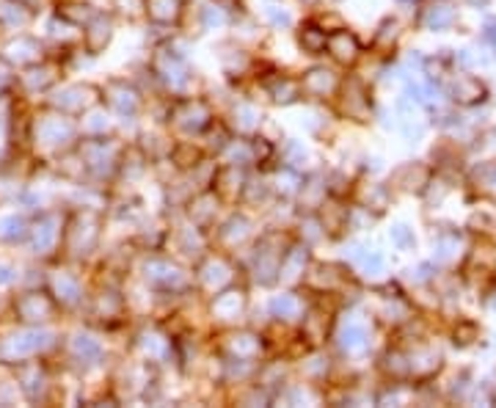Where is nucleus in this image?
<instances>
[{
	"label": "nucleus",
	"mask_w": 496,
	"mask_h": 408,
	"mask_svg": "<svg viewBox=\"0 0 496 408\" xmlns=\"http://www.w3.org/2000/svg\"><path fill=\"white\" fill-rule=\"evenodd\" d=\"M169 121L183 135H202L213 127V108L202 97H183L174 102Z\"/></svg>",
	"instance_id": "nucleus-1"
},
{
	"label": "nucleus",
	"mask_w": 496,
	"mask_h": 408,
	"mask_svg": "<svg viewBox=\"0 0 496 408\" xmlns=\"http://www.w3.org/2000/svg\"><path fill=\"white\" fill-rule=\"evenodd\" d=\"M141 277H143L146 288H154L163 293H177V290L188 288V274L169 256H146Z\"/></svg>",
	"instance_id": "nucleus-2"
},
{
	"label": "nucleus",
	"mask_w": 496,
	"mask_h": 408,
	"mask_svg": "<svg viewBox=\"0 0 496 408\" xmlns=\"http://www.w3.org/2000/svg\"><path fill=\"white\" fill-rule=\"evenodd\" d=\"M152 72L154 78L169 89V91H177L183 94L191 83V67L188 61L183 58V53L172 50V47H165V50H157L154 58H152Z\"/></svg>",
	"instance_id": "nucleus-3"
},
{
	"label": "nucleus",
	"mask_w": 496,
	"mask_h": 408,
	"mask_svg": "<svg viewBox=\"0 0 496 408\" xmlns=\"http://www.w3.org/2000/svg\"><path fill=\"white\" fill-rule=\"evenodd\" d=\"M100 226H102V218L94 210H83L78 215V221L69 224V229L64 232L69 254L72 256H89L100 243Z\"/></svg>",
	"instance_id": "nucleus-4"
},
{
	"label": "nucleus",
	"mask_w": 496,
	"mask_h": 408,
	"mask_svg": "<svg viewBox=\"0 0 496 408\" xmlns=\"http://www.w3.org/2000/svg\"><path fill=\"white\" fill-rule=\"evenodd\" d=\"M235 274H237V267L232 265V259L221 251V254H207L202 262H199V270H196V277H199V285L207 290V293H218L229 285H235Z\"/></svg>",
	"instance_id": "nucleus-5"
},
{
	"label": "nucleus",
	"mask_w": 496,
	"mask_h": 408,
	"mask_svg": "<svg viewBox=\"0 0 496 408\" xmlns=\"http://www.w3.org/2000/svg\"><path fill=\"white\" fill-rule=\"evenodd\" d=\"M119 147L113 144V139H105V135H97V139H86V144L80 147V158H83V169L94 172V174H105V172H116L119 169Z\"/></svg>",
	"instance_id": "nucleus-6"
},
{
	"label": "nucleus",
	"mask_w": 496,
	"mask_h": 408,
	"mask_svg": "<svg viewBox=\"0 0 496 408\" xmlns=\"http://www.w3.org/2000/svg\"><path fill=\"white\" fill-rule=\"evenodd\" d=\"M246 309H248V296H246V290H240L235 285L218 290L210 304V315L221 326H235L246 315Z\"/></svg>",
	"instance_id": "nucleus-7"
},
{
	"label": "nucleus",
	"mask_w": 496,
	"mask_h": 408,
	"mask_svg": "<svg viewBox=\"0 0 496 408\" xmlns=\"http://www.w3.org/2000/svg\"><path fill=\"white\" fill-rule=\"evenodd\" d=\"M75 135V124L58 110V113H47L37 121V144L47 147V150H61L67 141H72Z\"/></svg>",
	"instance_id": "nucleus-8"
},
{
	"label": "nucleus",
	"mask_w": 496,
	"mask_h": 408,
	"mask_svg": "<svg viewBox=\"0 0 496 408\" xmlns=\"http://www.w3.org/2000/svg\"><path fill=\"white\" fill-rule=\"evenodd\" d=\"M53 345V337L50 334H42V331H26V334H17V337H9L0 342V359L6 361H23L45 348Z\"/></svg>",
	"instance_id": "nucleus-9"
},
{
	"label": "nucleus",
	"mask_w": 496,
	"mask_h": 408,
	"mask_svg": "<svg viewBox=\"0 0 496 408\" xmlns=\"http://www.w3.org/2000/svg\"><path fill=\"white\" fill-rule=\"evenodd\" d=\"M100 102V89L89 86V83H69L58 91V97L53 99V105L61 113H86L89 108H94Z\"/></svg>",
	"instance_id": "nucleus-10"
},
{
	"label": "nucleus",
	"mask_w": 496,
	"mask_h": 408,
	"mask_svg": "<svg viewBox=\"0 0 496 408\" xmlns=\"http://www.w3.org/2000/svg\"><path fill=\"white\" fill-rule=\"evenodd\" d=\"M298 86H301V97L306 94L309 99H328L340 91V78L325 67H311L309 72H303Z\"/></svg>",
	"instance_id": "nucleus-11"
},
{
	"label": "nucleus",
	"mask_w": 496,
	"mask_h": 408,
	"mask_svg": "<svg viewBox=\"0 0 496 408\" xmlns=\"http://www.w3.org/2000/svg\"><path fill=\"white\" fill-rule=\"evenodd\" d=\"M251 237H254V224H251V218L243 215V213L229 215V218L218 226V246L224 248V254L243 248Z\"/></svg>",
	"instance_id": "nucleus-12"
},
{
	"label": "nucleus",
	"mask_w": 496,
	"mask_h": 408,
	"mask_svg": "<svg viewBox=\"0 0 496 408\" xmlns=\"http://www.w3.org/2000/svg\"><path fill=\"white\" fill-rule=\"evenodd\" d=\"M343 282H345V274H343V267H337V265H322V262H309V267H306V274H303V282L301 285H306L311 293H334V290H340L343 288Z\"/></svg>",
	"instance_id": "nucleus-13"
},
{
	"label": "nucleus",
	"mask_w": 496,
	"mask_h": 408,
	"mask_svg": "<svg viewBox=\"0 0 496 408\" xmlns=\"http://www.w3.org/2000/svg\"><path fill=\"white\" fill-rule=\"evenodd\" d=\"M309 262H311V256H309V246L306 243L287 246L281 251V259H279V282H284V285L303 282V274H306Z\"/></svg>",
	"instance_id": "nucleus-14"
},
{
	"label": "nucleus",
	"mask_w": 496,
	"mask_h": 408,
	"mask_svg": "<svg viewBox=\"0 0 496 408\" xmlns=\"http://www.w3.org/2000/svg\"><path fill=\"white\" fill-rule=\"evenodd\" d=\"M105 99H108V105H111L119 116H127V119L138 116V113H141V105H143L141 91H138L135 86H130L127 80H111L108 89H105Z\"/></svg>",
	"instance_id": "nucleus-15"
},
{
	"label": "nucleus",
	"mask_w": 496,
	"mask_h": 408,
	"mask_svg": "<svg viewBox=\"0 0 496 408\" xmlns=\"http://www.w3.org/2000/svg\"><path fill=\"white\" fill-rule=\"evenodd\" d=\"M325 50H328L331 58H334L337 64H343V67H354L359 61V56H362V45H359L356 34H351L345 28L328 31Z\"/></svg>",
	"instance_id": "nucleus-16"
},
{
	"label": "nucleus",
	"mask_w": 496,
	"mask_h": 408,
	"mask_svg": "<svg viewBox=\"0 0 496 408\" xmlns=\"http://www.w3.org/2000/svg\"><path fill=\"white\" fill-rule=\"evenodd\" d=\"M224 350H227V359L259 361V356L265 350V342L254 331H229L227 340H224Z\"/></svg>",
	"instance_id": "nucleus-17"
},
{
	"label": "nucleus",
	"mask_w": 496,
	"mask_h": 408,
	"mask_svg": "<svg viewBox=\"0 0 496 408\" xmlns=\"http://www.w3.org/2000/svg\"><path fill=\"white\" fill-rule=\"evenodd\" d=\"M281 251L284 248H279V246H270V237H265L262 243H259V248L254 251V279L259 282V285H273V282H279V259H281Z\"/></svg>",
	"instance_id": "nucleus-18"
},
{
	"label": "nucleus",
	"mask_w": 496,
	"mask_h": 408,
	"mask_svg": "<svg viewBox=\"0 0 496 408\" xmlns=\"http://www.w3.org/2000/svg\"><path fill=\"white\" fill-rule=\"evenodd\" d=\"M15 309L23 323H47L56 315V298H50L45 293H26L17 298Z\"/></svg>",
	"instance_id": "nucleus-19"
},
{
	"label": "nucleus",
	"mask_w": 496,
	"mask_h": 408,
	"mask_svg": "<svg viewBox=\"0 0 496 408\" xmlns=\"http://www.w3.org/2000/svg\"><path fill=\"white\" fill-rule=\"evenodd\" d=\"M34 237V248L37 254H53V248H58V243L64 240V221L56 213H47L39 218V224L31 229Z\"/></svg>",
	"instance_id": "nucleus-20"
},
{
	"label": "nucleus",
	"mask_w": 496,
	"mask_h": 408,
	"mask_svg": "<svg viewBox=\"0 0 496 408\" xmlns=\"http://www.w3.org/2000/svg\"><path fill=\"white\" fill-rule=\"evenodd\" d=\"M246 183H248V177H246V172H243V166H224V169H218L216 172V177H213V191L218 194V199L221 202H237L240 196H243V191H246Z\"/></svg>",
	"instance_id": "nucleus-21"
},
{
	"label": "nucleus",
	"mask_w": 496,
	"mask_h": 408,
	"mask_svg": "<svg viewBox=\"0 0 496 408\" xmlns=\"http://www.w3.org/2000/svg\"><path fill=\"white\" fill-rule=\"evenodd\" d=\"M113 39V17L111 15H102V12H94V17L86 23V31H83V42H86V50L91 56L102 53Z\"/></svg>",
	"instance_id": "nucleus-22"
},
{
	"label": "nucleus",
	"mask_w": 496,
	"mask_h": 408,
	"mask_svg": "<svg viewBox=\"0 0 496 408\" xmlns=\"http://www.w3.org/2000/svg\"><path fill=\"white\" fill-rule=\"evenodd\" d=\"M218 207H221L218 194H216L213 188H205V191H199V194L191 199V204H188V221L196 224L199 229H207V226L216 221Z\"/></svg>",
	"instance_id": "nucleus-23"
},
{
	"label": "nucleus",
	"mask_w": 496,
	"mask_h": 408,
	"mask_svg": "<svg viewBox=\"0 0 496 408\" xmlns=\"http://www.w3.org/2000/svg\"><path fill=\"white\" fill-rule=\"evenodd\" d=\"M185 12V0H143V15L154 26H177Z\"/></svg>",
	"instance_id": "nucleus-24"
},
{
	"label": "nucleus",
	"mask_w": 496,
	"mask_h": 408,
	"mask_svg": "<svg viewBox=\"0 0 496 408\" xmlns=\"http://www.w3.org/2000/svg\"><path fill=\"white\" fill-rule=\"evenodd\" d=\"M42 58V47L31 37H17L4 47V61L12 67H34Z\"/></svg>",
	"instance_id": "nucleus-25"
},
{
	"label": "nucleus",
	"mask_w": 496,
	"mask_h": 408,
	"mask_svg": "<svg viewBox=\"0 0 496 408\" xmlns=\"http://www.w3.org/2000/svg\"><path fill=\"white\" fill-rule=\"evenodd\" d=\"M337 345L343 353L356 356L367 348V326L356 318H348L340 329H337Z\"/></svg>",
	"instance_id": "nucleus-26"
},
{
	"label": "nucleus",
	"mask_w": 496,
	"mask_h": 408,
	"mask_svg": "<svg viewBox=\"0 0 496 408\" xmlns=\"http://www.w3.org/2000/svg\"><path fill=\"white\" fill-rule=\"evenodd\" d=\"M340 89H343V113L345 116H354V119H364L367 116V108H370V99H367V91H364V86L356 80V78H351V80H345V83H340Z\"/></svg>",
	"instance_id": "nucleus-27"
},
{
	"label": "nucleus",
	"mask_w": 496,
	"mask_h": 408,
	"mask_svg": "<svg viewBox=\"0 0 496 408\" xmlns=\"http://www.w3.org/2000/svg\"><path fill=\"white\" fill-rule=\"evenodd\" d=\"M265 91H268V97H270L276 105H292V102L301 99V86H298V80H292V78H287V75H273V78L265 83Z\"/></svg>",
	"instance_id": "nucleus-28"
},
{
	"label": "nucleus",
	"mask_w": 496,
	"mask_h": 408,
	"mask_svg": "<svg viewBox=\"0 0 496 408\" xmlns=\"http://www.w3.org/2000/svg\"><path fill=\"white\" fill-rule=\"evenodd\" d=\"M270 315L281 323H295L306 315V309L298 293H281L270 301Z\"/></svg>",
	"instance_id": "nucleus-29"
},
{
	"label": "nucleus",
	"mask_w": 496,
	"mask_h": 408,
	"mask_svg": "<svg viewBox=\"0 0 496 408\" xmlns=\"http://www.w3.org/2000/svg\"><path fill=\"white\" fill-rule=\"evenodd\" d=\"M20 386L31 400H39L47 389V372L39 361H26L20 367Z\"/></svg>",
	"instance_id": "nucleus-30"
},
{
	"label": "nucleus",
	"mask_w": 496,
	"mask_h": 408,
	"mask_svg": "<svg viewBox=\"0 0 496 408\" xmlns=\"http://www.w3.org/2000/svg\"><path fill=\"white\" fill-rule=\"evenodd\" d=\"M325 194H328V183H325V177H320V174H309V177H303V183H301L298 199H301L303 210L314 213V210L325 202Z\"/></svg>",
	"instance_id": "nucleus-31"
},
{
	"label": "nucleus",
	"mask_w": 496,
	"mask_h": 408,
	"mask_svg": "<svg viewBox=\"0 0 496 408\" xmlns=\"http://www.w3.org/2000/svg\"><path fill=\"white\" fill-rule=\"evenodd\" d=\"M232 116H235V119H232V127L237 130V135L254 139L259 124H262V113H259L254 105H248V102H237V105L232 108Z\"/></svg>",
	"instance_id": "nucleus-32"
},
{
	"label": "nucleus",
	"mask_w": 496,
	"mask_h": 408,
	"mask_svg": "<svg viewBox=\"0 0 496 408\" xmlns=\"http://www.w3.org/2000/svg\"><path fill=\"white\" fill-rule=\"evenodd\" d=\"M138 348H141L143 359H149V361H165V359L172 356V340L165 337V334H160V331L141 334L138 337Z\"/></svg>",
	"instance_id": "nucleus-33"
},
{
	"label": "nucleus",
	"mask_w": 496,
	"mask_h": 408,
	"mask_svg": "<svg viewBox=\"0 0 496 408\" xmlns=\"http://www.w3.org/2000/svg\"><path fill=\"white\" fill-rule=\"evenodd\" d=\"M53 296L61 307H75L80 298H83V290H80V279L75 274H58L53 279Z\"/></svg>",
	"instance_id": "nucleus-34"
},
{
	"label": "nucleus",
	"mask_w": 496,
	"mask_h": 408,
	"mask_svg": "<svg viewBox=\"0 0 496 408\" xmlns=\"http://www.w3.org/2000/svg\"><path fill=\"white\" fill-rule=\"evenodd\" d=\"M325 39H328V31L317 23H303L301 31H298V45L306 56H322L325 53Z\"/></svg>",
	"instance_id": "nucleus-35"
},
{
	"label": "nucleus",
	"mask_w": 496,
	"mask_h": 408,
	"mask_svg": "<svg viewBox=\"0 0 496 408\" xmlns=\"http://www.w3.org/2000/svg\"><path fill=\"white\" fill-rule=\"evenodd\" d=\"M72 359L80 361L83 367H94L102 359V342L89 334L72 337Z\"/></svg>",
	"instance_id": "nucleus-36"
},
{
	"label": "nucleus",
	"mask_w": 496,
	"mask_h": 408,
	"mask_svg": "<svg viewBox=\"0 0 496 408\" xmlns=\"http://www.w3.org/2000/svg\"><path fill=\"white\" fill-rule=\"evenodd\" d=\"M452 23H455V9L449 4H433L430 9H425V17H422L425 28L441 31V28H449Z\"/></svg>",
	"instance_id": "nucleus-37"
},
{
	"label": "nucleus",
	"mask_w": 496,
	"mask_h": 408,
	"mask_svg": "<svg viewBox=\"0 0 496 408\" xmlns=\"http://www.w3.org/2000/svg\"><path fill=\"white\" fill-rule=\"evenodd\" d=\"M301 183H303V174L298 169H292V166H284L276 174V188L273 191L279 196H284V199H295L298 191H301Z\"/></svg>",
	"instance_id": "nucleus-38"
},
{
	"label": "nucleus",
	"mask_w": 496,
	"mask_h": 408,
	"mask_svg": "<svg viewBox=\"0 0 496 408\" xmlns=\"http://www.w3.org/2000/svg\"><path fill=\"white\" fill-rule=\"evenodd\" d=\"M124 312V301L113 293V290H105L102 296H97V309H94V318H102V320H116L121 318Z\"/></svg>",
	"instance_id": "nucleus-39"
},
{
	"label": "nucleus",
	"mask_w": 496,
	"mask_h": 408,
	"mask_svg": "<svg viewBox=\"0 0 496 408\" xmlns=\"http://www.w3.org/2000/svg\"><path fill=\"white\" fill-rule=\"evenodd\" d=\"M452 97L455 99H460V102H477V99H482L485 97V89H482V83L480 80H474V78H458L455 83H452Z\"/></svg>",
	"instance_id": "nucleus-40"
},
{
	"label": "nucleus",
	"mask_w": 496,
	"mask_h": 408,
	"mask_svg": "<svg viewBox=\"0 0 496 408\" xmlns=\"http://www.w3.org/2000/svg\"><path fill=\"white\" fill-rule=\"evenodd\" d=\"M108 113L97 110V108H89L86 110V119H83V132L89 135V139H97V135H105L108 130Z\"/></svg>",
	"instance_id": "nucleus-41"
},
{
	"label": "nucleus",
	"mask_w": 496,
	"mask_h": 408,
	"mask_svg": "<svg viewBox=\"0 0 496 408\" xmlns=\"http://www.w3.org/2000/svg\"><path fill=\"white\" fill-rule=\"evenodd\" d=\"M23 83H26L31 91H45L47 86L56 83V69H53V67H42L39 72H28V75H23Z\"/></svg>",
	"instance_id": "nucleus-42"
},
{
	"label": "nucleus",
	"mask_w": 496,
	"mask_h": 408,
	"mask_svg": "<svg viewBox=\"0 0 496 408\" xmlns=\"http://www.w3.org/2000/svg\"><path fill=\"white\" fill-rule=\"evenodd\" d=\"M0 23L9 26V28H23V26L28 23L26 6H20V4H6L4 9H0Z\"/></svg>",
	"instance_id": "nucleus-43"
},
{
	"label": "nucleus",
	"mask_w": 496,
	"mask_h": 408,
	"mask_svg": "<svg viewBox=\"0 0 496 408\" xmlns=\"http://www.w3.org/2000/svg\"><path fill=\"white\" fill-rule=\"evenodd\" d=\"M303 375H306V381H322L325 378V372H328V359L325 356H320V353H311L306 361H303Z\"/></svg>",
	"instance_id": "nucleus-44"
},
{
	"label": "nucleus",
	"mask_w": 496,
	"mask_h": 408,
	"mask_svg": "<svg viewBox=\"0 0 496 408\" xmlns=\"http://www.w3.org/2000/svg\"><path fill=\"white\" fill-rule=\"evenodd\" d=\"M26 232H28V229H26V221L17 218V215L0 221V240H20V237H26Z\"/></svg>",
	"instance_id": "nucleus-45"
},
{
	"label": "nucleus",
	"mask_w": 496,
	"mask_h": 408,
	"mask_svg": "<svg viewBox=\"0 0 496 408\" xmlns=\"http://www.w3.org/2000/svg\"><path fill=\"white\" fill-rule=\"evenodd\" d=\"M458 248H460V237H458V235H441L438 243H436V259L447 262V259L455 256Z\"/></svg>",
	"instance_id": "nucleus-46"
},
{
	"label": "nucleus",
	"mask_w": 496,
	"mask_h": 408,
	"mask_svg": "<svg viewBox=\"0 0 496 408\" xmlns=\"http://www.w3.org/2000/svg\"><path fill=\"white\" fill-rule=\"evenodd\" d=\"M205 17H207V20H205V26H207V28H213V23H216V26H224V23L229 20V17H227V12H224L221 6H213V4L205 9Z\"/></svg>",
	"instance_id": "nucleus-47"
},
{
	"label": "nucleus",
	"mask_w": 496,
	"mask_h": 408,
	"mask_svg": "<svg viewBox=\"0 0 496 408\" xmlns=\"http://www.w3.org/2000/svg\"><path fill=\"white\" fill-rule=\"evenodd\" d=\"M392 240H395L400 248H411V246H414V235H411V229H408V226H403V224L392 229Z\"/></svg>",
	"instance_id": "nucleus-48"
},
{
	"label": "nucleus",
	"mask_w": 496,
	"mask_h": 408,
	"mask_svg": "<svg viewBox=\"0 0 496 408\" xmlns=\"http://www.w3.org/2000/svg\"><path fill=\"white\" fill-rule=\"evenodd\" d=\"M268 15L273 17V23H276V26H290V23H292V20H290V12H284V9H279V6L268 9Z\"/></svg>",
	"instance_id": "nucleus-49"
},
{
	"label": "nucleus",
	"mask_w": 496,
	"mask_h": 408,
	"mask_svg": "<svg viewBox=\"0 0 496 408\" xmlns=\"http://www.w3.org/2000/svg\"><path fill=\"white\" fill-rule=\"evenodd\" d=\"M303 4H306V6H311V4H317V0H303Z\"/></svg>",
	"instance_id": "nucleus-50"
}]
</instances>
